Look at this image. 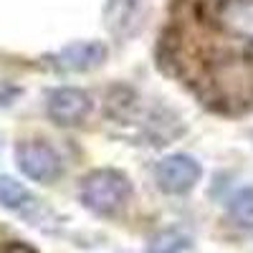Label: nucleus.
<instances>
[{
  "instance_id": "f257e3e1",
  "label": "nucleus",
  "mask_w": 253,
  "mask_h": 253,
  "mask_svg": "<svg viewBox=\"0 0 253 253\" xmlns=\"http://www.w3.org/2000/svg\"><path fill=\"white\" fill-rule=\"evenodd\" d=\"M79 198H81L84 208L91 210L94 215L109 218L129 203L132 182L124 172L112 170V167H101V170H94L81 180Z\"/></svg>"
},
{
  "instance_id": "f03ea898",
  "label": "nucleus",
  "mask_w": 253,
  "mask_h": 253,
  "mask_svg": "<svg viewBox=\"0 0 253 253\" xmlns=\"http://www.w3.org/2000/svg\"><path fill=\"white\" fill-rule=\"evenodd\" d=\"M15 165H18V170L23 172L28 180L43 182V185H51L63 172V165H61L58 152L53 150L48 142H41V139L20 142L15 147Z\"/></svg>"
},
{
  "instance_id": "7ed1b4c3",
  "label": "nucleus",
  "mask_w": 253,
  "mask_h": 253,
  "mask_svg": "<svg viewBox=\"0 0 253 253\" xmlns=\"http://www.w3.org/2000/svg\"><path fill=\"white\" fill-rule=\"evenodd\" d=\"M203 175V167L193 155L175 152L155 165V182L167 195H187Z\"/></svg>"
},
{
  "instance_id": "20e7f679",
  "label": "nucleus",
  "mask_w": 253,
  "mask_h": 253,
  "mask_svg": "<svg viewBox=\"0 0 253 253\" xmlns=\"http://www.w3.org/2000/svg\"><path fill=\"white\" fill-rule=\"evenodd\" d=\"M91 96L74 86H58L46 96V114L58 126H76L91 114Z\"/></svg>"
},
{
  "instance_id": "39448f33",
  "label": "nucleus",
  "mask_w": 253,
  "mask_h": 253,
  "mask_svg": "<svg viewBox=\"0 0 253 253\" xmlns=\"http://www.w3.org/2000/svg\"><path fill=\"white\" fill-rule=\"evenodd\" d=\"M0 205L10 213L23 215L36 228H46V218H51V213L38 203L31 190L23 182L13 180L10 175H0Z\"/></svg>"
},
{
  "instance_id": "423d86ee",
  "label": "nucleus",
  "mask_w": 253,
  "mask_h": 253,
  "mask_svg": "<svg viewBox=\"0 0 253 253\" xmlns=\"http://www.w3.org/2000/svg\"><path fill=\"white\" fill-rule=\"evenodd\" d=\"M213 20L225 38L253 43V0H218Z\"/></svg>"
},
{
  "instance_id": "0eeeda50",
  "label": "nucleus",
  "mask_w": 253,
  "mask_h": 253,
  "mask_svg": "<svg viewBox=\"0 0 253 253\" xmlns=\"http://www.w3.org/2000/svg\"><path fill=\"white\" fill-rule=\"evenodd\" d=\"M107 46L101 41H76V43L63 46L61 51L51 53L48 61L58 71H71V74H81V71H91L99 69L107 61Z\"/></svg>"
},
{
  "instance_id": "6e6552de",
  "label": "nucleus",
  "mask_w": 253,
  "mask_h": 253,
  "mask_svg": "<svg viewBox=\"0 0 253 253\" xmlns=\"http://www.w3.org/2000/svg\"><path fill=\"white\" fill-rule=\"evenodd\" d=\"M107 23L114 36H132L142 23L139 0H109L107 3Z\"/></svg>"
},
{
  "instance_id": "1a4fd4ad",
  "label": "nucleus",
  "mask_w": 253,
  "mask_h": 253,
  "mask_svg": "<svg viewBox=\"0 0 253 253\" xmlns=\"http://www.w3.org/2000/svg\"><path fill=\"white\" fill-rule=\"evenodd\" d=\"M190 248V236L180 228H165L155 233L147 246V253H185Z\"/></svg>"
},
{
  "instance_id": "9d476101",
  "label": "nucleus",
  "mask_w": 253,
  "mask_h": 253,
  "mask_svg": "<svg viewBox=\"0 0 253 253\" xmlns=\"http://www.w3.org/2000/svg\"><path fill=\"white\" fill-rule=\"evenodd\" d=\"M228 213L238 228L253 230V187H241L228 200Z\"/></svg>"
},
{
  "instance_id": "9b49d317",
  "label": "nucleus",
  "mask_w": 253,
  "mask_h": 253,
  "mask_svg": "<svg viewBox=\"0 0 253 253\" xmlns=\"http://www.w3.org/2000/svg\"><path fill=\"white\" fill-rule=\"evenodd\" d=\"M0 253H36L28 243H20V241H10L5 246H0Z\"/></svg>"
}]
</instances>
